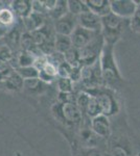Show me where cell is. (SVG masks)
I'll use <instances>...</instances> for the list:
<instances>
[{"label": "cell", "mask_w": 140, "mask_h": 156, "mask_svg": "<svg viewBox=\"0 0 140 156\" xmlns=\"http://www.w3.org/2000/svg\"><path fill=\"white\" fill-rule=\"evenodd\" d=\"M15 71L20 75L23 80L32 79V78H39V70L36 69L34 66L32 67H18L15 68Z\"/></svg>", "instance_id": "cb8c5ba5"}, {"label": "cell", "mask_w": 140, "mask_h": 156, "mask_svg": "<svg viewBox=\"0 0 140 156\" xmlns=\"http://www.w3.org/2000/svg\"><path fill=\"white\" fill-rule=\"evenodd\" d=\"M50 110L55 120L65 128L81 127L84 122V115L74 102L62 103L57 101L52 104Z\"/></svg>", "instance_id": "7a4b0ae2"}, {"label": "cell", "mask_w": 140, "mask_h": 156, "mask_svg": "<svg viewBox=\"0 0 140 156\" xmlns=\"http://www.w3.org/2000/svg\"><path fill=\"white\" fill-rule=\"evenodd\" d=\"M48 19L49 18L45 15H42L37 12H32L27 18L22 20V25H23L25 31L34 32L36 30L42 28L46 24Z\"/></svg>", "instance_id": "8fae6325"}, {"label": "cell", "mask_w": 140, "mask_h": 156, "mask_svg": "<svg viewBox=\"0 0 140 156\" xmlns=\"http://www.w3.org/2000/svg\"><path fill=\"white\" fill-rule=\"evenodd\" d=\"M99 115H103L100 106H99L97 100H96L94 97L91 96V99H90V101H89V104L87 106V109H86L84 118H87V119L91 120V119H93V118L97 117Z\"/></svg>", "instance_id": "603a6c76"}, {"label": "cell", "mask_w": 140, "mask_h": 156, "mask_svg": "<svg viewBox=\"0 0 140 156\" xmlns=\"http://www.w3.org/2000/svg\"><path fill=\"white\" fill-rule=\"evenodd\" d=\"M130 25H131V28L134 31L140 32V4L137 5V9L135 12L134 16L130 20Z\"/></svg>", "instance_id": "4316f807"}, {"label": "cell", "mask_w": 140, "mask_h": 156, "mask_svg": "<svg viewBox=\"0 0 140 156\" xmlns=\"http://www.w3.org/2000/svg\"><path fill=\"white\" fill-rule=\"evenodd\" d=\"M66 14H68L67 0H58L55 7L48 14V18L52 22H55L60 18H62V17H64Z\"/></svg>", "instance_id": "ffe728a7"}, {"label": "cell", "mask_w": 140, "mask_h": 156, "mask_svg": "<svg viewBox=\"0 0 140 156\" xmlns=\"http://www.w3.org/2000/svg\"><path fill=\"white\" fill-rule=\"evenodd\" d=\"M65 56V60L70 64L72 67H78L81 66L80 64V51L75 48H71L69 51H67L64 54Z\"/></svg>", "instance_id": "d4e9b609"}, {"label": "cell", "mask_w": 140, "mask_h": 156, "mask_svg": "<svg viewBox=\"0 0 140 156\" xmlns=\"http://www.w3.org/2000/svg\"><path fill=\"white\" fill-rule=\"evenodd\" d=\"M67 5L68 12L76 17L89 11L87 5H86V2L81 1V0H67Z\"/></svg>", "instance_id": "44dd1931"}, {"label": "cell", "mask_w": 140, "mask_h": 156, "mask_svg": "<svg viewBox=\"0 0 140 156\" xmlns=\"http://www.w3.org/2000/svg\"><path fill=\"white\" fill-rule=\"evenodd\" d=\"M2 84H3V87H6L7 90L20 92V90H23L24 80H23V78L14 70V71L12 72V74L2 82Z\"/></svg>", "instance_id": "2e32d148"}, {"label": "cell", "mask_w": 140, "mask_h": 156, "mask_svg": "<svg viewBox=\"0 0 140 156\" xmlns=\"http://www.w3.org/2000/svg\"><path fill=\"white\" fill-rule=\"evenodd\" d=\"M137 2L133 0H110L111 12L126 20H131L137 9Z\"/></svg>", "instance_id": "8992f818"}, {"label": "cell", "mask_w": 140, "mask_h": 156, "mask_svg": "<svg viewBox=\"0 0 140 156\" xmlns=\"http://www.w3.org/2000/svg\"><path fill=\"white\" fill-rule=\"evenodd\" d=\"M105 40L101 34L96 36L87 46L80 49V64L81 66H92L100 59V55L105 47Z\"/></svg>", "instance_id": "5b68a950"}, {"label": "cell", "mask_w": 140, "mask_h": 156, "mask_svg": "<svg viewBox=\"0 0 140 156\" xmlns=\"http://www.w3.org/2000/svg\"><path fill=\"white\" fill-rule=\"evenodd\" d=\"M23 32L24 31L20 30V27L18 25H15L7 31L6 37H3L4 43L15 52V54L21 50V37Z\"/></svg>", "instance_id": "7c38bea8"}, {"label": "cell", "mask_w": 140, "mask_h": 156, "mask_svg": "<svg viewBox=\"0 0 140 156\" xmlns=\"http://www.w3.org/2000/svg\"><path fill=\"white\" fill-rule=\"evenodd\" d=\"M55 82H57V87L59 90V93H62V94H73L75 83L70 78L58 77Z\"/></svg>", "instance_id": "7402d4cb"}, {"label": "cell", "mask_w": 140, "mask_h": 156, "mask_svg": "<svg viewBox=\"0 0 140 156\" xmlns=\"http://www.w3.org/2000/svg\"><path fill=\"white\" fill-rule=\"evenodd\" d=\"M114 46L115 45L105 44L100 55V68L105 87L116 92L123 87V78L116 64L114 56Z\"/></svg>", "instance_id": "6da1fadb"}, {"label": "cell", "mask_w": 140, "mask_h": 156, "mask_svg": "<svg viewBox=\"0 0 140 156\" xmlns=\"http://www.w3.org/2000/svg\"><path fill=\"white\" fill-rule=\"evenodd\" d=\"M49 87V84L45 83L40 78H32V79L24 80L23 90L30 96H40L45 93Z\"/></svg>", "instance_id": "4fadbf2b"}, {"label": "cell", "mask_w": 140, "mask_h": 156, "mask_svg": "<svg viewBox=\"0 0 140 156\" xmlns=\"http://www.w3.org/2000/svg\"><path fill=\"white\" fill-rule=\"evenodd\" d=\"M78 26L94 32H101V18L88 11L78 17Z\"/></svg>", "instance_id": "30bf717a"}, {"label": "cell", "mask_w": 140, "mask_h": 156, "mask_svg": "<svg viewBox=\"0 0 140 156\" xmlns=\"http://www.w3.org/2000/svg\"><path fill=\"white\" fill-rule=\"evenodd\" d=\"M72 70H73V67L65 60V62H63L62 64L58 67V77L69 78Z\"/></svg>", "instance_id": "484cf974"}, {"label": "cell", "mask_w": 140, "mask_h": 156, "mask_svg": "<svg viewBox=\"0 0 140 156\" xmlns=\"http://www.w3.org/2000/svg\"><path fill=\"white\" fill-rule=\"evenodd\" d=\"M35 59H36V57L32 53L24 51V50H20V51L15 55L14 69L15 68H18V67H32V66H34ZM12 67H13V64H12Z\"/></svg>", "instance_id": "e0dca14e"}, {"label": "cell", "mask_w": 140, "mask_h": 156, "mask_svg": "<svg viewBox=\"0 0 140 156\" xmlns=\"http://www.w3.org/2000/svg\"><path fill=\"white\" fill-rule=\"evenodd\" d=\"M16 19L17 16L12 11L11 7H0V26L12 28L13 26H15Z\"/></svg>", "instance_id": "ac0fdd59"}, {"label": "cell", "mask_w": 140, "mask_h": 156, "mask_svg": "<svg viewBox=\"0 0 140 156\" xmlns=\"http://www.w3.org/2000/svg\"><path fill=\"white\" fill-rule=\"evenodd\" d=\"M85 2L89 11L100 18L111 12L110 0H86Z\"/></svg>", "instance_id": "9a60e30c"}, {"label": "cell", "mask_w": 140, "mask_h": 156, "mask_svg": "<svg viewBox=\"0 0 140 156\" xmlns=\"http://www.w3.org/2000/svg\"><path fill=\"white\" fill-rule=\"evenodd\" d=\"M9 7L15 12V15L21 20L27 18L34 12L32 1H30V0H15V1L11 2Z\"/></svg>", "instance_id": "5bb4252c"}, {"label": "cell", "mask_w": 140, "mask_h": 156, "mask_svg": "<svg viewBox=\"0 0 140 156\" xmlns=\"http://www.w3.org/2000/svg\"><path fill=\"white\" fill-rule=\"evenodd\" d=\"M84 90H86L90 96L97 100L104 115L110 118L120 112V104L117 100L114 90H109L107 87H97V89Z\"/></svg>", "instance_id": "3957f363"}, {"label": "cell", "mask_w": 140, "mask_h": 156, "mask_svg": "<svg viewBox=\"0 0 140 156\" xmlns=\"http://www.w3.org/2000/svg\"><path fill=\"white\" fill-rule=\"evenodd\" d=\"M72 48L70 37L63 36V34H55V50L62 54H65L67 51Z\"/></svg>", "instance_id": "d6986e66"}, {"label": "cell", "mask_w": 140, "mask_h": 156, "mask_svg": "<svg viewBox=\"0 0 140 156\" xmlns=\"http://www.w3.org/2000/svg\"><path fill=\"white\" fill-rule=\"evenodd\" d=\"M101 32H94L91 30L85 29L83 27L78 26L74 29V31L71 34L70 39L71 43H72V47L78 50L84 48L85 46L90 43L96 36H98Z\"/></svg>", "instance_id": "ba28073f"}, {"label": "cell", "mask_w": 140, "mask_h": 156, "mask_svg": "<svg viewBox=\"0 0 140 156\" xmlns=\"http://www.w3.org/2000/svg\"><path fill=\"white\" fill-rule=\"evenodd\" d=\"M78 17L71 15L70 12H68L64 17H62V18L53 22V27H55V34L68 37L71 36V34L74 31V29L78 27Z\"/></svg>", "instance_id": "9c48e42d"}, {"label": "cell", "mask_w": 140, "mask_h": 156, "mask_svg": "<svg viewBox=\"0 0 140 156\" xmlns=\"http://www.w3.org/2000/svg\"><path fill=\"white\" fill-rule=\"evenodd\" d=\"M90 127L92 131L104 140H109L112 135V128L110 118L104 115H99L97 117L90 120Z\"/></svg>", "instance_id": "52a82bcc"}, {"label": "cell", "mask_w": 140, "mask_h": 156, "mask_svg": "<svg viewBox=\"0 0 140 156\" xmlns=\"http://www.w3.org/2000/svg\"><path fill=\"white\" fill-rule=\"evenodd\" d=\"M126 19L110 12L101 18V36L104 37L106 44L116 45L121 39L124 30Z\"/></svg>", "instance_id": "277c9868"}]
</instances>
